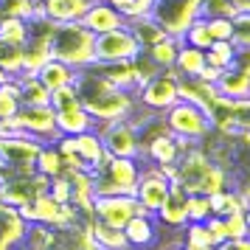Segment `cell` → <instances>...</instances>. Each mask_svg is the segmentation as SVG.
Returning a JSON list of instances; mask_svg holds the SVG:
<instances>
[{"instance_id": "6da1fadb", "label": "cell", "mask_w": 250, "mask_h": 250, "mask_svg": "<svg viewBox=\"0 0 250 250\" xmlns=\"http://www.w3.org/2000/svg\"><path fill=\"white\" fill-rule=\"evenodd\" d=\"M73 87L79 93L82 107L90 113V118L99 124H110V121H118V118H129L135 113V96L126 90H118L110 82L104 79L99 68L90 65V68L76 70V79H73Z\"/></svg>"}, {"instance_id": "7a4b0ae2", "label": "cell", "mask_w": 250, "mask_h": 250, "mask_svg": "<svg viewBox=\"0 0 250 250\" xmlns=\"http://www.w3.org/2000/svg\"><path fill=\"white\" fill-rule=\"evenodd\" d=\"M51 57L65 62L70 68H90L96 62V34L87 31L79 20L73 23H54V31L48 37Z\"/></svg>"}, {"instance_id": "3957f363", "label": "cell", "mask_w": 250, "mask_h": 250, "mask_svg": "<svg viewBox=\"0 0 250 250\" xmlns=\"http://www.w3.org/2000/svg\"><path fill=\"white\" fill-rule=\"evenodd\" d=\"M163 121L169 126V132L174 138H183L188 144H205L208 138L214 135V124H211V115L200 110L191 102H177L171 104L169 110L163 113Z\"/></svg>"}, {"instance_id": "277c9868", "label": "cell", "mask_w": 250, "mask_h": 250, "mask_svg": "<svg viewBox=\"0 0 250 250\" xmlns=\"http://www.w3.org/2000/svg\"><path fill=\"white\" fill-rule=\"evenodd\" d=\"M177 82H180V76H177L174 68L158 70L155 76H149L135 90V104L141 110H149V113H166L171 104L180 99Z\"/></svg>"}, {"instance_id": "5b68a950", "label": "cell", "mask_w": 250, "mask_h": 250, "mask_svg": "<svg viewBox=\"0 0 250 250\" xmlns=\"http://www.w3.org/2000/svg\"><path fill=\"white\" fill-rule=\"evenodd\" d=\"M40 149H42V141L25 135V132H14V135L0 138V160L12 174H34V163Z\"/></svg>"}, {"instance_id": "8992f818", "label": "cell", "mask_w": 250, "mask_h": 250, "mask_svg": "<svg viewBox=\"0 0 250 250\" xmlns=\"http://www.w3.org/2000/svg\"><path fill=\"white\" fill-rule=\"evenodd\" d=\"M152 20L163 28V34L183 37V31L200 17V0H158L152 6Z\"/></svg>"}, {"instance_id": "52a82bcc", "label": "cell", "mask_w": 250, "mask_h": 250, "mask_svg": "<svg viewBox=\"0 0 250 250\" xmlns=\"http://www.w3.org/2000/svg\"><path fill=\"white\" fill-rule=\"evenodd\" d=\"M96 132L102 135V144L107 155L113 158H135L141 160V141H138V129L129 118H118L110 124H99Z\"/></svg>"}, {"instance_id": "ba28073f", "label": "cell", "mask_w": 250, "mask_h": 250, "mask_svg": "<svg viewBox=\"0 0 250 250\" xmlns=\"http://www.w3.org/2000/svg\"><path fill=\"white\" fill-rule=\"evenodd\" d=\"M141 54V45L132 37V31L121 25L107 34L96 37V62L93 65H113V62H124V59H135Z\"/></svg>"}, {"instance_id": "9c48e42d", "label": "cell", "mask_w": 250, "mask_h": 250, "mask_svg": "<svg viewBox=\"0 0 250 250\" xmlns=\"http://www.w3.org/2000/svg\"><path fill=\"white\" fill-rule=\"evenodd\" d=\"M169 191H171V180L158 169V166H152V163H149V166H141V174H138L132 197L138 200V205H141L146 214L155 216V211L163 205V200L169 197Z\"/></svg>"}, {"instance_id": "30bf717a", "label": "cell", "mask_w": 250, "mask_h": 250, "mask_svg": "<svg viewBox=\"0 0 250 250\" xmlns=\"http://www.w3.org/2000/svg\"><path fill=\"white\" fill-rule=\"evenodd\" d=\"M135 214H146L132 194H107V197H93V219L107 222V225L124 228Z\"/></svg>"}, {"instance_id": "8fae6325", "label": "cell", "mask_w": 250, "mask_h": 250, "mask_svg": "<svg viewBox=\"0 0 250 250\" xmlns=\"http://www.w3.org/2000/svg\"><path fill=\"white\" fill-rule=\"evenodd\" d=\"M17 124L23 129L25 135L37 138V141H42V144H54L59 138L57 132V113H54V107L51 104H40V107H20L17 110Z\"/></svg>"}, {"instance_id": "7c38bea8", "label": "cell", "mask_w": 250, "mask_h": 250, "mask_svg": "<svg viewBox=\"0 0 250 250\" xmlns=\"http://www.w3.org/2000/svg\"><path fill=\"white\" fill-rule=\"evenodd\" d=\"M79 23L93 31V34H107V31H113V28H121L126 25V17L118 9H115L113 3H107V0H93L90 6H87V12L79 17Z\"/></svg>"}, {"instance_id": "4fadbf2b", "label": "cell", "mask_w": 250, "mask_h": 250, "mask_svg": "<svg viewBox=\"0 0 250 250\" xmlns=\"http://www.w3.org/2000/svg\"><path fill=\"white\" fill-rule=\"evenodd\" d=\"M121 230H124L126 242H129V250H152L160 242L163 228L158 225V219L152 214H135Z\"/></svg>"}, {"instance_id": "5bb4252c", "label": "cell", "mask_w": 250, "mask_h": 250, "mask_svg": "<svg viewBox=\"0 0 250 250\" xmlns=\"http://www.w3.org/2000/svg\"><path fill=\"white\" fill-rule=\"evenodd\" d=\"M183 152L186 149L180 146V138H174L171 132H166V135L152 138L149 144L141 146V160H146L152 166H174L180 160Z\"/></svg>"}, {"instance_id": "9a60e30c", "label": "cell", "mask_w": 250, "mask_h": 250, "mask_svg": "<svg viewBox=\"0 0 250 250\" xmlns=\"http://www.w3.org/2000/svg\"><path fill=\"white\" fill-rule=\"evenodd\" d=\"M155 219H158L160 228H171V230H183L186 228V191H183L177 183H171L169 197L163 200L158 211H155Z\"/></svg>"}, {"instance_id": "2e32d148", "label": "cell", "mask_w": 250, "mask_h": 250, "mask_svg": "<svg viewBox=\"0 0 250 250\" xmlns=\"http://www.w3.org/2000/svg\"><path fill=\"white\" fill-rule=\"evenodd\" d=\"M73 144H76V155L82 158L84 163V169L87 171H96L102 169L104 163H107V149L102 144V135L96 132V129H87V132H79V135H73Z\"/></svg>"}, {"instance_id": "e0dca14e", "label": "cell", "mask_w": 250, "mask_h": 250, "mask_svg": "<svg viewBox=\"0 0 250 250\" xmlns=\"http://www.w3.org/2000/svg\"><path fill=\"white\" fill-rule=\"evenodd\" d=\"M177 93H180V99H183V102L197 104V107H200V110H205V113H211L214 102L219 99V90H216V84H211V82H203V79H197V76H191V79H180V82H177Z\"/></svg>"}, {"instance_id": "ac0fdd59", "label": "cell", "mask_w": 250, "mask_h": 250, "mask_svg": "<svg viewBox=\"0 0 250 250\" xmlns=\"http://www.w3.org/2000/svg\"><path fill=\"white\" fill-rule=\"evenodd\" d=\"M96 68L118 90H126V93L135 96V90L141 87V76H138L135 59H124V62H113V65H96Z\"/></svg>"}, {"instance_id": "d6986e66", "label": "cell", "mask_w": 250, "mask_h": 250, "mask_svg": "<svg viewBox=\"0 0 250 250\" xmlns=\"http://www.w3.org/2000/svg\"><path fill=\"white\" fill-rule=\"evenodd\" d=\"M0 236L12 245V250H20L25 245L28 222L23 219V214H20L14 205H3L0 203Z\"/></svg>"}, {"instance_id": "ffe728a7", "label": "cell", "mask_w": 250, "mask_h": 250, "mask_svg": "<svg viewBox=\"0 0 250 250\" xmlns=\"http://www.w3.org/2000/svg\"><path fill=\"white\" fill-rule=\"evenodd\" d=\"M87 129H96V121L82 107V102L73 104V107H65V110H57V132L59 135H79V132H87Z\"/></svg>"}, {"instance_id": "44dd1931", "label": "cell", "mask_w": 250, "mask_h": 250, "mask_svg": "<svg viewBox=\"0 0 250 250\" xmlns=\"http://www.w3.org/2000/svg\"><path fill=\"white\" fill-rule=\"evenodd\" d=\"M87 236L96 248L102 250H129V242H126L124 230L115 225H107V222H99V219H90L87 222Z\"/></svg>"}, {"instance_id": "7402d4cb", "label": "cell", "mask_w": 250, "mask_h": 250, "mask_svg": "<svg viewBox=\"0 0 250 250\" xmlns=\"http://www.w3.org/2000/svg\"><path fill=\"white\" fill-rule=\"evenodd\" d=\"M90 3L93 0H42L40 9L54 23H73V20H79L82 14L87 12Z\"/></svg>"}, {"instance_id": "603a6c76", "label": "cell", "mask_w": 250, "mask_h": 250, "mask_svg": "<svg viewBox=\"0 0 250 250\" xmlns=\"http://www.w3.org/2000/svg\"><path fill=\"white\" fill-rule=\"evenodd\" d=\"M216 90H219V96H225L230 102L250 99V73L236 68H225L216 79Z\"/></svg>"}, {"instance_id": "cb8c5ba5", "label": "cell", "mask_w": 250, "mask_h": 250, "mask_svg": "<svg viewBox=\"0 0 250 250\" xmlns=\"http://www.w3.org/2000/svg\"><path fill=\"white\" fill-rule=\"evenodd\" d=\"M37 79L45 84L48 90H57V87H65V84H73L76 79V68H70L65 62H59V59H48L42 68L37 70Z\"/></svg>"}, {"instance_id": "d4e9b609", "label": "cell", "mask_w": 250, "mask_h": 250, "mask_svg": "<svg viewBox=\"0 0 250 250\" xmlns=\"http://www.w3.org/2000/svg\"><path fill=\"white\" fill-rule=\"evenodd\" d=\"M183 45V40L180 37H169V34H163L158 40V42H152V45L144 51L155 65H158L160 70H166V68H174V59H177V51H180Z\"/></svg>"}, {"instance_id": "484cf974", "label": "cell", "mask_w": 250, "mask_h": 250, "mask_svg": "<svg viewBox=\"0 0 250 250\" xmlns=\"http://www.w3.org/2000/svg\"><path fill=\"white\" fill-rule=\"evenodd\" d=\"M203 68H205V51L183 42L180 51H177V59H174L177 76H180V79H191V76H200Z\"/></svg>"}, {"instance_id": "4316f807", "label": "cell", "mask_w": 250, "mask_h": 250, "mask_svg": "<svg viewBox=\"0 0 250 250\" xmlns=\"http://www.w3.org/2000/svg\"><path fill=\"white\" fill-rule=\"evenodd\" d=\"M17 79H20V104H25V107L51 104V90L37 79V73H23Z\"/></svg>"}, {"instance_id": "83f0119b", "label": "cell", "mask_w": 250, "mask_h": 250, "mask_svg": "<svg viewBox=\"0 0 250 250\" xmlns=\"http://www.w3.org/2000/svg\"><path fill=\"white\" fill-rule=\"evenodd\" d=\"M51 59V45L42 37H28L23 45V73H37V70Z\"/></svg>"}, {"instance_id": "f1b7e54d", "label": "cell", "mask_w": 250, "mask_h": 250, "mask_svg": "<svg viewBox=\"0 0 250 250\" xmlns=\"http://www.w3.org/2000/svg\"><path fill=\"white\" fill-rule=\"evenodd\" d=\"M126 28H129L132 37L138 40L141 51H146L152 42H158L160 37H163V28L152 20V14H144V17H129V20H126Z\"/></svg>"}, {"instance_id": "f546056e", "label": "cell", "mask_w": 250, "mask_h": 250, "mask_svg": "<svg viewBox=\"0 0 250 250\" xmlns=\"http://www.w3.org/2000/svg\"><path fill=\"white\" fill-rule=\"evenodd\" d=\"M34 171L37 174H42V177H59V174H65V163H62V155L57 152L54 144H42L40 149V155H37V163H34Z\"/></svg>"}, {"instance_id": "4dcf8cb0", "label": "cell", "mask_w": 250, "mask_h": 250, "mask_svg": "<svg viewBox=\"0 0 250 250\" xmlns=\"http://www.w3.org/2000/svg\"><path fill=\"white\" fill-rule=\"evenodd\" d=\"M208 200H211V214H216V216H228L233 211H239V208H248V203H245V197H242L239 188H222V191L211 194Z\"/></svg>"}, {"instance_id": "1f68e13d", "label": "cell", "mask_w": 250, "mask_h": 250, "mask_svg": "<svg viewBox=\"0 0 250 250\" xmlns=\"http://www.w3.org/2000/svg\"><path fill=\"white\" fill-rule=\"evenodd\" d=\"M0 70L6 76H23V45L0 40Z\"/></svg>"}, {"instance_id": "d6a6232c", "label": "cell", "mask_w": 250, "mask_h": 250, "mask_svg": "<svg viewBox=\"0 0 250 250\" xmlns=\"http://www.w3.org/2000/svg\"><path fill=\"white\" fill-rule=\"evenodd\" d=\"M233 51H236L233 40H214V42H211V48L205 51V65H211V68H219V70L230 68Z\"/></svg>"}, {"instance_id": "836d02e7", "label": "cell", "mask_w": 250, "mask_h": 250, "mask_svg": "<svg viewBox=\"0 0 250 250\" xmlns=\"http://www.w3.org/2000/svg\"><path fill=\"white\" fill-rule=\"evenodd\" d=\"M180 40L186 42V45H194V48H203V51H208V48H211V42H214V37H211V31H208V20H205V17L191 20V25L183 31Z\"/></svg>"}, {"instance_id": "e575fe53", "label": "cell", "mask_w": 250, "mask_h": 250, "mask_svg": "<svg viewBox=\"0 0 250 250\" xmlns=\"http://www.w3.org/2000/svg\"><path fill=\"white\" fill-rule=\"evenodd\" d=\"M0 40L14 42V45H25L28 20H23V17H0Z\"/></svg>"}, {"instance_id": "d590c367", "label": "cell", "mask_w": 250, "mask_h": 250, "mask_svg": "<svg viewBox=\"0 0 250 250\" xmlns=\"http://www.w3.org/2000/svg\"><path fill=\"white\" fill-rule=\"evenodd\" d=\"M222 188H228V171L214 160V163L208 166V171L203 174V180H200V188H197V194H205V197H211V194L222 191Z\"/></svg>"}, {"instance_id": "8d00e7d4", "label": "cell", "mask_w": 250, "mask_h": 250, "mask_svg": "<svg viewBox=\"0 0 250 250\" xmlns=\"http://www.w3.org/2000/svg\"><path fill=\"white\" fill-rule=\"evenodd\" d=\"M208 216H211V200L205 194H186V219L205 222Z\"/></svg>"}, {"instance_id": "74e56055", "label": "cell", "mask_w": 250, "mask_h": 250, "mask_svg": "<svg viewBox=\"0 0 250 250\" xmlns=\"http://www.w3.org/2000/svg\"><path fill=\"white\" fill-rule=\"evenodd\" d=\"M233 45L236 48H250V12H236L233 17Z\"/></svg>"}, {"instance_id": "f35d334b", "label": "cell", "mask_w": 250, "mask_h": 250, "mask_svg": "<svg viewBox=\"0 0 250 250\" xmlns=\"http://www.w3.org/2000/svg\"><path fill=\"white\" fill-rule=\"evenodd\" d=\"M233 0H200V17H233Z\"/></svg>"}, {"instance_id": "ab89813d", "label": "cell", "mask_w": 250, "mask_h": 250, "mask_svg": "<svg viewBox=\"0 0 250 250\" xmlns=\"http://www.w3.org/2000/svg\"><path fill=\"white\" fill-rule=\"evenodd\" d=\"M222 222H225V233H228V239L250 236V230H248V219H245V208H239V211H233V214L222 216Z\"/></svg>"}, {"instance_id": "60d3db41", "label": "cell", "mask_w": 250, "mask_h": 250, "mask_svg": "<svg viewBox=\"0 0 250 250\" xmlns=\"http://www.w3.org/2000/svg\"><path fill=\"white\" fill-rule=\"evenodd\" d=\"M73 104H79V93H76L73 84H65V87L51 90V107H54V113L57 110H65V107H73Z\"/></svg>"}, {"instance_id": "b9f144b4", "label": "cell", "mask_w": 250, "mask_h": 250, "mask_svg": "<svg viewBox=\"0 0 250 250\" xmlns=\"http://www.w3.org/2000/svg\"><path fill=\"white\" fill-rule=\"evenodd\" d=\"M208 20V31L214 40H230L233 37V20L230 17H205Z\"/></svg>"}, {"instance_id": "7bdbcfd3", "label": "cell", "mask_w": 250, "mask_h": 250, "mask_svg": "<svg viewBox=\"0 0 250 250\" xmlns=\"http://www.w3.org/2000/svg\"><path fill=\"white\" fill-rule=\"evenodd\" d=\"M48 194L57 200L59 205L70 203V180L65 177V174H59V177H51V183H48Z\"/></svg>"}, {"instance_id": "ee69618b", "label": "cell", "mask_w": 250, "mask_h": 250, "mask_svg": "<svg viewBox=\"0 0 250 250\" xmlns=\"http://www.w3.org/2000/svg\"><path fill=\"white\" fill-rule=\"evenodd\" d=\"M205 225V233H208V239H211V245H219V242H225L228 239V233H225V222H222V216H216V214H211L208 219L203 222Z\"/></svg>"}, {"instance_id": "f6af8a7d", "label": "cell", "mask_w": 250, "mask_h": 250, "mask_svg": "<svg viewBox=\"0 0 250 250\" xmlns=\"http://www.w3.org/2000/svg\"><path fill=\"white\" fill-rule=\"evenodd\" d=\"M230 68H236V70H245V73H250V48H236V51H233Z\"/></svg>"}, {"instance_id": "bcb514c9", "label": "cell", "mask_w": 250, "mask_h": 250, "mask_svg": "<svg viewBox=\"0 0 250 250\" xmlns=\"http://www.w3.org/2000/svg\"><path fill=\"white\" fill-rule=\"evenodd\" d=\"M214 250H250V236H242V239H225L219 242Z\"/></svg>"}, {"instance_id": "7dc6e473", "label": "cell", "mask_w": 250, "mask_h": 250, "mask_svg": "<svg viewBox=\"0 0 250 250\" xmlns=\"http://www.w3.org/2000/svg\"><path fill=\"white\" fill-rule=\"evenodd\" d=\"M183 250H214V245H208V242H194V239H180Z\"/></svg>"}, {"instance_id": "c3c4849f", "label": "cell", "mask_w": 250, "mask_h": 250, "mask_svg": "<svg viewBox=\"0 0 250 250\" xmlns=\"http://www.w3.org/2000/svg\"><path fill=\"white\" fill-rule=\"evenodd\" d=\"M107 3H113V6H115V9H118L121 14H124L129 6H132V0H107Z\"/></svg>"}, {"instance_id": "681fc988", "label": "cell", "mask_w": 250, "mask_h": 250, "mask_svg": "<svg viewBox=\"0 0 250 250\" xmlns=\"http://www.w3.org/2000/svg\"><path fill=\"white\" fill-rule=\"evenodd\" d=\"M239 191H242V197H245V203L250 205V183H248V186H242V188H239Z\"/></svg>"}, {"instance_id": "f907efd6", "label": "cell", "mask_w": 250, "mask_h": 250, "mask_svg": "<svg viewBox=\"0 0 250 250\" xmlns=\"http://www.w3.org/2000/svg\"><path fill=\"white\" fill-rule=\"evenodd\" d=\"M163 250H183V245H180V242H171V245H166Z\"/></svg>"}, {"instance_id": "816d5d0a", "label": "cell", "mask_w": 250, "mask_h": 250, "mask_svg": "<svg viewBox=\"0 0 250 250\" xmlns=\"http://www.w3.org/2000/svg\"><path fill=\"white\" fill-rule=\"evenodd\" d=\"M82 250H102V248H96L93 242H84V245H82Z\"/></svg>"}, {"instance_id": "f5cc1de1", "label": "cell", "mask_w": 250, "mask_h": 250, "mask_svg": "<svg viewBox=\"0 0 250 250\" xmlns=\"http://www.w3.org/2000/svg\"><path fill=\"white\" fill-rule=\"evenodd\" d=\"M0 250H12V245H9V242H6L3 236H0Z\"/></svg>"}, {"instance_id": "db71d44e", "label": "cell", "mask_w": 250, "mask_h": 250, "mask_svg": "<svg viewBox=\"0 0 250 250\" xmlns=\"http://www.w3.org/2000/svg\"><path fill=\"white\" fill-rule=\"evenodd\" d=\"M9 171H6V166H3V160H0V183H3V177H6Z\"/></svg>"}, {"instance_id": "11a10c76", "label": "cell", "mask_w": 250, "mask_h": 250, "mask_svg": "<svg viewBox=\"0 0 250 250\" xmlns=\"http://www.w3.org/2000/svg\"><path fill=\"white\" fill-rule=\"evenodd\" d=\"M9 79V76H6V73H3V70H0V84H3V82Z\"/></svg>"}, {"instance_id": "9f6ffc18", "label": "cell", "mask_w": 250, "mask_h": 250, "mask_svg": "<svg viewBox=\"0 0 250 250\" xmlns=\"http://www.w3.org/2000/svg\"><path fill=\"white\" fill-rule=\"evenodd\" d=\"M0 118H3V115H0Z\"/></svg>"}, {"instance_id": "6f0895ef", "label": "cell", "mask_w": 250, "mask_h": 250, "mask_svg": "<svg viewBox=\"0 0 250 250\" xmlns=\"http://www.w3.org/2000/svg\"><path fill=\"white\" fill-rule=\"evenodd\" d=\"M20 250H23V248H20Z\"/></svg>"}]
</instances>
